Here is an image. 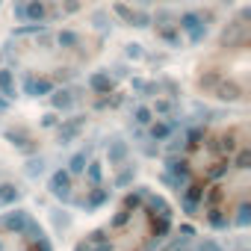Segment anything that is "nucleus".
Here are the masks:
<instances>
[{
    "label": "nucleus",
    "instance_id": "obj_1",
    "mask_svg": "<svg viewBox=\"0 0 251 251\" xmlns=\"http://www.w3.org/2000/svg\"><path fill=\"white\" fill-rule=\"evenodd\" d=\"M189 189L198 198L201 216L230 222L245 210L248 198V127L245 121L222 124L201 133L186 151Z\"/></svg>",
    "mask_w": 251,
    "mask_h": 251
}]
</instances>
